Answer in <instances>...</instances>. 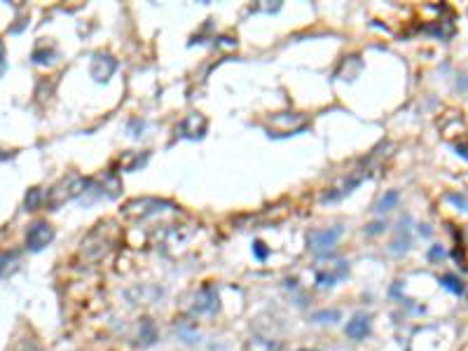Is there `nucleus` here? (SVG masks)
I'll use <instances>...</instances> for the list:
<instances>
[{
	"mask_svg": "<svg viewBox=\"0 0 468 351\" xmlns=\"http://www.w3.org/2000/svg\"><path fill=\"white\" fill-rule=\"evenodd\" d=\"M91 186V178H84L80 174H69L54 186L45 195V204L49 206V211H57L59 206H64L66 201H73L75 197L84 195Z\"/></svg>",
	"mask_w": 468,
	"mask_h": 351,
	"instance_id": "f257e3e1",
	"label": "nucleus"
},
{
	"mask_svg": "<svg viewBox=\"0 0 468 351\" xmlns=\"http://www.w3.org/2000/svg\"><path fill=\"white\" fill-rule=\"evenodd\" d=\"M164 208H176V204L166 199H157V197H138V199H129L122 206V215L129 220H145L150 215L162 213Z\"/></svg>",
	"mask_w": 468,
	"mask_h": 351,
	"instance_id": "f03ea898",
	"label": "nucleus"
},
{
	"mask_svg": "<svg viewBox=\"0 0 468 351\" xmlns=\"http://www.w3.org/2000/svg\"><path fill=\"white\" fill-rule=\"evenodd\" d=\"M342 237V227H321L307 234V246L314 255H328Z\"/></svg>",
	"mask_w": 468,
	"mask_h": 351,
	"instance_id": "7ed1b4c3",
	"label": "nucleus"
},
{
	"mask_svg": "<svg viewBox=\"0 0 468 351\" xmlns=\"http://www.w3.org/2000/svg\"><path fill=\"white\" fill-rule=\"evenodd\" d=\"M347 274H349V262L335 258V260H328L316 269V286L330 288V286H335L337 281H342Z\"/></svg>",
	"mask_w": 468,
	"mask_h": 351,
	"instance_id": "20e7f679",
	"label": "nucleus"
},
{
	"mask_svg": "<svg viewBox=\"0 0 468 351\" xmlns=\"http://www.w3.org/2000/svg\"><path fill=\"white\" fill-rule=\"evenodd\" d=\"M52 239H54V227L45 223V220H38V223L30 225L26 232V249L33 251V253H38V251H42L45 246L52 244Z\"/></svg>",
	"mask_w": 468,
	"mask_h": 351,
	"instance_id": "39448f33",
	"label": "nucleus"
},
{
	"mask_svg": "<svg viewBox=\"0 0 468 351\" xmlns=\"http://www.w3.org/2000/svg\"><path fill=\"white\" fill-rule=\"evenodd\" d=\"M190 312L195 316H206V314H215L218 312V293H215L213 286H201L199 291L195 293L192 305H190Z\"/></svg>",
	"mask_w": 468,
	"mask_h": 351,
	"instance_id": "423d86ee",
	"label": "nucleus"
},
{
	"mask_svg": "<svg viewBox=\"0 0 468 351\" xmlns=\"http://www.w3.org/2000/svg\"><path fill=\"white\" fill-rule=\"evenodd\" d=\"M206 129H208V122H206L204 115H201V113H190V115H186V120L178 125L176 132L181 134V136H186V138H201L206 134Z\"/></svg>",
	"mask_w": 468,
	"mask_h": 351,
	"instance_id": "0eeeda50",
	"label": "nucleus"
},
{
	"mask_svg": "<svg viewBox=\"0 0 468 351\" xmlns=\"http://www.w3.org/2000/svg\"><path fill=\"white\" fill-rule=\"evenodd\" d=\"M91 78L96 80V82H108L110 78H113V73L117 71V61L110 57V54H103L98 52L94 61H91Z\"/></svg>",
	"mask_w": 468,
	"mask_h": 351,
	"instance_id": "6e6552de",
	"label": "nucleus"
},
{
	"mask_svg": "<svg viewBox=\"0 0 468 351\" xmlns=\"http://www.w3.org/2000/svg\"><path fill=\"white\" fill-rule=\"evenodd\" d=\"M370 328H372L370 316H368V314H356V316L347 323L344 332H347V337H351L354 342H361L370 335Z\"/></svg>",
	"mask_w": 468,
	"mask_h": 351,
	"instance_id": "1a4fd4ad",
	"label": "nucleus"
},
{
	"mask_svg": "<svg viewBox=\"0 0 468 351\" xmlns=\"http://www.w3.org/2000/svg\"><path fill=\"white\" fill-rule=\"evenodd\" d=\"M281 340H274V337H262V335H253L249 342H246V351H281Z\"/></svg>",
	"mask_w": 468,
	"mask_h": 351,
	"instance_id": "9d476101",
	"label": "nucleus"
},
{
	"mask_svg": "<svg viewBox=\"0 0 468 351\" xmlns=\"http://www.w3.org/2000/svg\"><path fill=\"white\" fill-rule=\"evenodd\" d=\"M157 340V328L150 318H141L138 321V344L141 347H150Z\"/></svg>",
	"mask_w": 468,
	"mask_h": 351,
	"instance_id": "9b49d317",
	"label": "nucleus"
},
{
	"mask_svg": "<svg viewBox=\"0 0 468 351\" xmlns=\"http://www.w3.org/2000/svg\"><path fill=\"white\" fill-rule=\"evenodd\" d=\"M147 162V152H143V155H141V152H125V155H122V159H120V164H122V169L125 171H136L138 166H143Z\"/></svg>",
	"mask_w": 468,
	"mask_h": 351,
	"instance_id": "f8f14e48",
	"label": "nucleus"
},
{
	"mask_svg": "<svg viewBox=\"0 0 468 351\" xmlns=\"http://www.w3.org/2000/svg\"><path fill=\"white\" fill-rule=\"evenodd\" d=\"M398 199H400V195L396 192V190H389V192H386V195L379 199L377 211H381V213H384V211H391V208L398 204Z\"/></svg>",
	"mask_w": 468,
	"mask_h": 351,
	"instance_id": "ddd939ff",
	"label": "nucleus"
},
{
	"mask_svg": "<svg viewBox=\"0 0 468 351\" xmlns=\"http://www.w3.org/2000/svg\"><path fill=\"white\" fill-rule=\"evenodd\" d=\"M440 286H442V288H447V291H452L454 295H461V293H464V283H461V279H457V276H452V274L442 276V279H440Z\"/></svg>",
	"mask_w": 468,
	"mask_h": 351,
	"instance_id": "4468645a",
	"label": "nucleus"
},
{
	"mask_svg": "<svg viewBox=\"0 0 468 351\" xmlns=\"http://www.w3.org/2000/svg\"><path fill=\"white\" fill-rule=\"evenodd\" d=\"M42 201H45V195H42L40 188L28 190V195H26V208H28V211H35V208H38Z\"/></svg>",
	"mask_w": 468,
	"mask_h": 351,
	"instance_id": "2eb2a0df",
	"label": "nucleus"
},
{
	"mask_svg": "<svg viewBox=\"0 0 468 351\" xmlns=\"http://www.w3.org/2000/svg\"><path fill=\"white\" fill-rule=\"evenodd\" d=\"M312 318H314V321H316V323H335V321H340V312H337V309L325 312V309H323V312H316V314H314Z\"/></svg>",
	"mask_w": 468,
	"mask_h": 351,
	"instance_id": "dca6fc26",
	"label": "nucleus"
},
{
	"mask_svg": "<svg viewBox=\"0 0 468 351\" xmlns=\"http://www.w3.org/2000/svg\"><path fill=\"white\" fill-rule=\"evenodd\" d=\"M253 253H255L258 260H264V258L269 255V251L264 249V244H262V242H255V244H253Z\"/></svg>",
	"mask_w": 468,
	"mask_h": 351,
	"instance_id": "f3484780",
	"label": "nucleus"
},
{
	"mask_svg": "<svg viewBox=\"0 0 468 351\" xmlns=\"http://www.w3.org/2000/svg\"><path fill=\"white\" fill-rule=\"evenodd\" d=\"M15 351H40V347L33 340H26V342H21Z\"/></svg>",
	"mask_w": 468,
	"mask_h": 351,
	"instance_id": "a211bd4d",
	"label": "nucleus"
},
{
	"mask_svg": "<svg viewBox=\"0 0 468 351\" xmlns=\"http://www.w3.org/2000/svg\"><path fill=\"white\" fill-rule=\"evenodd\" d=\"M447 199H449V201H454V204H457V206H459V204H461V206H466V211H468V199H466V197H457V195H449V197H447Z\"/></svg>",
	"mask_w": 468,
	"mask_h": 351,
	"instance_id": "6ab92c4d",
	"label": "nucleus"
},
{
	"mask_svg": "<svg viewBox=\"0 0 468 351\" xmlns=\"http://www.w3.org/2000/svg\"><path fill=\"white\" fill-rule=\"evenodd\" d=\"M381 230H384V223H372L366 232H368V234H377V232H381Z\"/></svg>",
	"mask_w": 468,
	"mask_h": 351,
	"instance_id": "aec40b11",
	"label": "nucleus"
},
{
	"mask_svg": "<svg viewBox=\"0 0 468 351\" xmlns=\"http://www.w3.org/2000/svg\"><path fill=\"white\" fill-rule=\"evenodd\" d=\"M3 66H5V45L0 40V71H3Z\"/></svg>",
	"mask_w": 468,
	"mask_h": 351,
	"instance_id": "412c9836",
	"label": "nucleus"
},
{
	"mask_svg": "<svg viewBox=\"0 0 468 351\" xmlns=\"http://www.w3.org/2000/svg\"><path fill=\"white\" fill-rule=\"evenodd\" d=\"M5 262H10V255L8 253H0V269L5 267Z\"/></svg>",
	"mask_w": 468,
	"mask_h": 351,
	"instance_id": "4be33fe9",
	"label": "nucleus"
},
{
	"mask_svg": "<svg viewBox=\"0 0 468 351\" xmlns=\"http://www.w3.org/2000/svg\"><path fill=\"white\" fill-rule=\"evenodd\" d=\"M431 258H442V249H438V246H435V249L431 251Z\"/></svg>",
	"mask_w": 468,
	"mask_h": 351,
	"instance_id": "5701e85b",
	"label": "nucleus"
},
{
	"mask_svg": "<svg viewBox=\"0 0 468 351\" xmlns=\"http://www.w3.org/2000/svg\"><path fill=\"white\" fill-rule=\"evenodd\" d=\"M303 351H309V349H303Z\"/></svg>",
	"mask_w": 468,
	"mask_h": 351,
	"instance_id": "b1692460",
	"label": "nucleus"
}]
</instances>
